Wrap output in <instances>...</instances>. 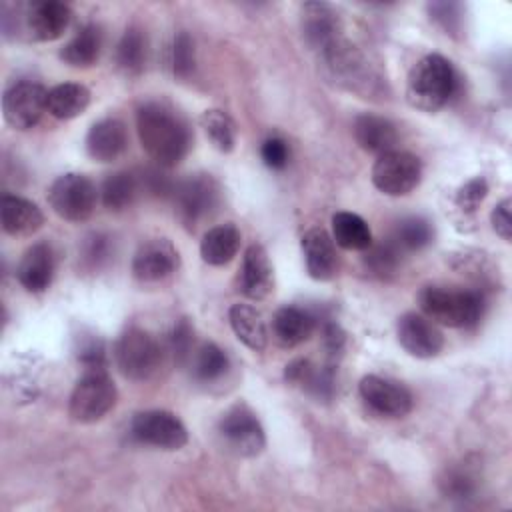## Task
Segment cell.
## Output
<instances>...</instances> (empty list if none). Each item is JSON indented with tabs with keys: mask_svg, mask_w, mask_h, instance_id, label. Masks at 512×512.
<instances>
[{
	"mask_svg": "<svg viewBox=\"0 0 512 512\" xmlns=\"http://www.w3.org/2000/svg\"><path fill=\"white\" fill-rule=\"evenodd\" d=\"M136 130L146 154L160 166H176L190 148L186 122L162 102H146L136 112Z\"/></svg>",
	"mask_w": 512,
	"mask_h": 512,
	"instance_id": "obj_1",
	"label": "cell"
},
{
	"mask_svg": "<svg viewBox=\"0 0 512 512\" xmlns=\"http://www.w3.org/2000/svg\"><path fill=\"white\" fill-rule=\"evenodd\" d=\"M456 82L450 60L440 54H428L420 58L408 74L406 100L422 112H436L454 96Z\"/></svg>",
	"mask_w": 512,
	"mask_h": 512,
	"instance_id": "obj_2",
	"label": "cell"
},
{
	"mask_svg": "<svg viewBox=\"0 0 512 512\" xmlns=\"http://www.w3.org/2000/svg\"><path fill=\"white\" fill-rule=\"evenodd\" d=\"M418 304L428 320L450 328L474 326L482 314V296L472 290L424 286Z\"/></svg>",
	"mask_w": 512,
	"mask_h": 512,
	"instance_id": "obj_3",
	"label": "cell"
},
{
	"mask_svg": "<svg viewBox=\"0 0 512 512\" xmlns=\"http://www.w3.org/2000/svg\"><path fill=\"white\" fill-rule=\"evenodd\" d=\"M220 184L210 174H192L176 182L172 200L178 220L194 230L200 222L210 218L220 204Z\"/></svg>",
	"mask_w": 512,
	"mask_h": 512,
	"instance_id": "obj_4",
	"label": "cell"
},
{
	"mask_svg": "<svg viewBox=\"0 0 512 512\" xmlns=\"http://www.w3.org/2000/svg\"><path fill=\"white\" fill-rule=\"evenodd\" d=\"M116 396V386L106 370H86L70 394L68 414L80 424L98 422L114 408Z\"/></svg>",
	"mask_w": 512,
	"mask_h": 512,
	"instance_id": "obj_5",
	"label": "cell"
},
{
	"mask_svg": "<svg viewBox=\"0 0 512 512\" xmlns=\"http://www.w3.org/2000/svg\"><path fill=\"white\" fill-rule=\"evenodd\" d=\"M114 358L124 378L140 382L148 380L160 368L162 348L150 332L132 326L118 338Z\"/></svg>",
	"mask_w": 512,
	"mask_h": 512,
	"instance_id": "obj_6",
	"label": "cell"
},
{
	"mask_svg": "<svg viewBox=\"0 0 512 512\" xmlns=\"http://www.w3.org/2000/svg\"><path fill=\"white\" fill-rule=\"evenodd\" d=\"M320 58L328 68L330 76L340 86L358 94H368L374 90L378 78L370 68V62L348 40L344 38L336 40L334 44H330L326 50L320 52Z\"/></svg>",
	"mask_w": 512,
	"mask_h": 512,
	"instance_id": "obj_7",
	"label": "cell"
},
{
	"mask_svg": "<svg viewBox=\"0 0 512 512\" xmlns=\"http://www.w3.org/2000/svg\"><path fill=\"white\" fill-rule=\"evenodd\" d=\"M96 200V186L84 174H62L48 188L50 208L68 222L88 220L96 208Z\"/></svg>",
	"mask_w": 512,
	"mask_h": 512,
	"instance_id": "obj_8",
	"label": "cell"
},
{
	"mask_svg": "<svg viewBox=\"0 0 512 512\" xmlns=\"http://www.w3.org/2000/svg\"><path fill=\"white\" fill-rule=\"evenodd\" d=\"M422 180V162L412 152L390 150L372 166L374 186L388 196H406Z\"/></svg>",
	"mask_w": 512,
	"mask_h": 512,
	"instance_id": "obj_9",
	"label": "cell"
},
{
	"mask_svg": "<svg viewBox=\"0 0 512 512\" xmlns=\"http://www.w3.org/2000/svg\"><path fill=\"white\" fill-rule=\"evenodd\" d=\"M218 434L238 456L252 458L264 450L266 436L260 420L246 404H234L218 422Z\"/></svg>",
	"mask_w": 512,
	"mask_h": 512,
	"instance_id": "obj_10",
	"label": "cell"
},
{
	"mask_svg": "<svg viewBox=\"0 0 512 512\" xmlns=\"http://www.w3.org/2000/svg\"><path fill=\"white\" fill-rule=\"evenodd\" d=\"M130 434L136 442L162 450H180L188 442L186 426L168 410H144L134 414Z\"/></svg>",
	"mask_w": 512,
	"mask_h": 512,
	"instance_id": "obj_11",
	"label": "cell"
},
{
	"mask_svg": "<svg viewBox=\"0 0 512 512\" xmlns=\"http://www.w3.org/2000/svg\"><path fill=\"white\" fill-rule=\"evenodd\" d=\"M48 90L38 82H16L2 96L4 120L16 130H28L36 126L46 108Z\"/></svg>",
	"mask_w": 512,
	"mask_h": 512,
	"instance_id": "obj_12",
	"label": "cell"
},
{
	"mask_svg": "<svg viewBox=\"0 0 512 512\" xmlns=\"http://www.w3.org/2000/svg\"><path fill=\"white\" fill-rule=\"evenodd\" d=\"M400 346L416 358H434L444 348V336L424 314L406 312L396 324Z\"/></svg>",
	"mask_w": 512,
	"mask_h": 512,
	"instance_id": "obj_13",
	"label": "cell"
},
{
	"mask_svg": "<svg viewBox=\"0 0 512 512\" xmlns=\"http://www.w3.org/2000/svg\"><path fill=\"white\" fill-rule=\"evenodd\" d=\"M178 250L166 238H152L138 246L132 258V274L140 282H158L176 272Z\"/></svg>",
	"mask_w": 512,
	"mask_h": 512,
	"instance_id": "obj_14",
	"label": "cell"
},
{
	"mask_svg": "<svg viewBox=\"0 0 512 512\" xmlns=\"http://www.w3.org/2000/svg\"><path fill=\"white\" fill-rule=\"evenodd\" d=\"M362 400L378 414L400 418L412 410V394L398 382L368 374L360 380Z\"/></svg>",
	"mask_w": 512,
	"mask_h": 512,
	"instance_id": "obj_15",
	"label": "cell"
},
{
	"mask_svg": "<svg viewBox=\"0 0 512 512\" xmlns=\"http://www.w3.org/2000/svg\"><path fill=\"white\" fill-rule=\"evenodd\" d=\"M72 10L58 0L32 2L24 10V28L36 42H52L60 38L70 26Z\"/></svg>",
	"mask_w": 512,
	"mask_h": 512,
	"instance_id": "obj_16",
	"label": "cell"
},
{
	"mask_svg": "<svg viewBox=\"0 0 512 512\" xmlns=\"http://www.w3.org/2000/svg\"><path fill=\"white\" fill-rule=\"evenodd\" d=\"M302 34L310 48L322 52L342 38V22L338 12L326 2H306L300 8Z\"/></svg>",
	"mask_w": 512,
	"mask_h": 512,
	"instance_id": "obj_17",
	"label": "cell"
},
{
	"mask_svg": "<svg viewBox=\"0 0 512 512\" xmlns=\"http://www.w3.org/2000/svg\"><path fill=\"white\" fill-rule=\"evenodd\" d=\"M274 274L268 252L260 244H250L242 258L238 290L250 300H262L272 292Z\"/></svg>",
	"mask_w": 512,
	"mask_h": 512,
	"instance_id": "obj_18",
	"label": "cell"
},
{
	"mask_svg": "<svg viewBox=\"0 0 512 512\" xmlns=\"http://www.w3.org/2000/svg\"><path fill=\"white\" fill-rule=\"evenodd\" d=\"M54 268L56 262L52 246L48 242H36L20 258L16 266V278L28 292L40 294L52 284Z\"/></svg>",
	"mask_w": 512,
	"mask_h": 512,
	"instance_id": "obj_19",
	"label": "cell"
},
{
	"mask_svg": "<svg viewBox=\"0 0 512 512\" xmlns=\"http://www.w3.org/2000/svg\"><path fill=\"white\" fill-rule=\"evenodd\" d=\"M302 254L310 278L330 280L336 274L338 258L334 240L324 228H310L302 236Z\"/></svg>",
	"mask_w": 512,
	"mask_h": 512,
	"instance_id": "obj_20",
	"label": "cell"
},
{
	"mask_svg": "<svg viewBox=\"0 0 512 512\" xmlns=\"http://www.w3.org/2000/svg\"><path fill=\"white\" fill-rule=\"evenodd\" d=\"M128 144L126 126L116 118H104L86 134V152L96 162H114L122 156Z\"/></svg>",
	"mask_w": 512,
	"mask_h": 512,
	"instance_id": "obj_21",
	"label": "cell"
},
{
	"mask_svg": "<svg viewBox=\"0 0 512 512\" xmlns=\"http://www.w3.org/2000/svg\"><path fill=\"white\" fill-rule=\"evenodd\" d=\"M354 138L358 142V146L370 154H386L390 150H396L398 144V130L396 126L384 118V116H376V114H360L354 120L352 126Z\"/></svg>",
	"mask_w": 512,
	"mask_h": 512,
	"instance_id": "obj_22",
	"label": "cell"
},
{
	"mask_svg": "<svg viewBox=\"0 0 512 512\" xmlns=\"http://www.w3.org/2000/svg\"><path fill=\"white\" fill-rule=\"evenodd\" d=\"M0 220L6 234L30 236L44 224V214L34 202L22 196L4 194L0 200Z\"/></svg>",
	"mask_w": 512,
	"mask_h": 512,
	"instance_id": "obj_23",
	"label": "cell"
},
{
	"mask_svg": "<svg viewBox=\"0 0 512 512\" xmlns=\"http://www.w3.org/2000/svg\"><path fill=\"white\" fill-rule=\"evenodd\" d=\"M316 318L300 306H282L272 318V336L282 348H294L310 338Z\"/></svg>",
	"mask_w": 512,
	"mask_h": 512,
	"instance_id": "obj_24",
	"label": "cell"
},
{
	"mask_svg": "<svg viewBox=\"0 0 512 512\" xmlns=\"http://www.w3.org/2000/svg\"><path fill=\"white\" fill-rule=\"evenodd\" d=\"M240 230L234 224H220L210 228L200 242V256L210 266L228 264L240 248Z\"/></svg>",
	"mask_w": 512,
	"mask_h": 512,
	"instance_id": "obj_25",
	"label": "cell"
},
{
	"mask_svg": "<svg viewBox=\"0 0 512 512\" xmlns=\"http://www.w3.org/2000/svg\"><path fill=\"white\" fill-rule=\"evenodd\" d=\"M228 320L236 338L254 352L266 348L268 330L262 314L248 304H234L228 312Z\"/></svg>",
	"mask_w": 512,
	"mask_h": 512,
	"instance_id": "obj_26",
	"label": "cell"
},
{
	"mask_svg": "<svg viewBox=\"0 0 512 512\" xmlns=\"http://www.w3.org/2000/svg\"><path fill=\"white\" fill-rule=\"evenodd\" d=\"M284 378L290 384L302 386L308 394L316 396V398H332L334 394V374L328 368H318L312 362L298 358L294 362H290L284 370Z\"/></svg>",
	"mask_w": 512,
	"mask_h": 512,
	"instance_id": "obj_27",
	"label": "cell"
},
{
	"mask_svg": "<svg viewBox=\"0 0 512 512\" xmlns=\"http://www.w3.org/2000/svg\"><path fill=\"white\" fill-rule=\"evenodd\" d=\"M90 104V90L78 82L56 84L48 90L46 108L58 120H70L80 116Z\"/></svg>",
	"mask_w": 512,
	"mask_h": 512,
	"instance_id": "obj_28",
	"label": "cell"
},
{
	"mask_svg": "<svg viewBox=\"0 0 512 512\" xmlns=\"http://www.w3.org/2000/svg\"><path fill=\"white\" fill-rule=\"evenodd\" d=\"M102 50V32L96 24L82 26L60 50V58L76 68L92 66Z\"/></svg>",
	"mask_w": 512,
	"mask_h": 512,
	"instance_id": "obj_29",
	"label": "cell"
},
{
	"mask_svg": "<svg viewBox=\"0 0 512 512\" xmlns=\"http://www.w3.org/2000/svg\"><path fill=\"white\" fill-rule=\"evenodd\" d=\"M332 240L344 250H366L372 244V232L358 214L336 212L332 216Z\"/></svg>",
	"mask_w": 512,
	"mask_h": 512,
	"instance_id": "obj_30",
	"label": "cell"
},
{
	"mask_svg": "<svg viewBox=\"0 0 512 512\" xmlns=\"http://www.w3.org/2000/svg\"><path fill=\"white\" fill-rule=\"evenodd\" d=\"M138 188H140V182L132 172H114L102 184V190H100L102 204L108 210L120 212L134 202Z\"/></svg>",
	"mask_w": 512,
	"mask_h": 512,
	"instance_id": "obj_31",
	"label": "cell"
},
{
	"mask_svg": "<svg viewBox=\"0 0 512 512\" xmlns=\"http://www.w3.org/2000/svg\"><path fill=\"white\" fill-rule=\"evenodd\" d=\"M228 368L230 360L226 352L214 342H204L192 354V370L200 382H216L228 372Z\"/></svg>",
	"mask_w": 512,
	"mask_h": 512,
	"instance_id": "obj_32",
	"label": "cell"
},
{
	"mask_svg": "<svg viewBox=\"0 0 512 512\" xmlns=\"http://www.w3.org/2000/svg\"><path fill=\"white\" fill-rule=\"evenodd\" d=\"M146 62V36L140 28H128L116 46V64L126 74H138Z\"/></svg>",
	"mask_w": 512,
	"mask_h": 512,
	"instance_id": "obj_33",
	"label": "cell"
},
{
	"mask_svg": "<svg viewBox=\"0 0 512 512\" xmlns=\"http://www.w3.org/2000/svg\"><path fill=\"white\" fill-rule=\"evenodd\" d=\"M200 124L210 138L212 146L220 152H232L236 144V126L232 118L222 110H206L200 116Z\"/></svg>",
	"mask_w": 512,
	"mask_h": 512,
	"instance_id": "obj_34",
	"label": "cell"
},
{
	"mask_svg": "<svg viewBox=\"0 0 512 512\" xmlns=\"http://www.w3.org/2000/svg\"><path fill=\"white\" fill-rule=\"evenodd\" d=\"M432 236H434V230L428 220L420 216H410L398 222L392 242L400 248V252H412L428 246L432 242Z\"/></svg>",
	"mask_w": 512,
	"mask_h": 512,
	"instance_id": "obj_35",
	"label": "cell"
},
{
	"mask_svg": "<svg viewBox=\"0 0 512 512\" xmlns=\"http://www.w3.org/2000/svg\"><path fill=\"white\" fill-rule=\"evenodd\" d=\"M112 258V238L102 232H92L80 248V262L88 270H100Z\"/></svg>",
	"mask_w": 512,
	"mask_h": 512,
	"instance_id": "obj_36",
	"label": "cell"
},
{
	"mask_svg": "<svg viewBox=\"0 0 512 512\" xmlns=\"http://www.w3.org/2000/svg\"><path fill=\"white\" fill-rule=\"evenodd\" d=\"M170 66L174 76L188 78L194 72L196 66V52H194V40L188 32H178L172 40L170 48Z\"/></svg>",
	"mask_w": 512,
	"mask_h": 512,
	"instance_id": "obj_37",
	"label": "cell"
},
{
	"mask_svg": "<svg viewBox=\"0 0 512 512\" xmlns=\"http://www.w3.org/2000/svg\"><path fill=\"white\" fill-rule=\"evenodd\" d=\"M366 250H368L366 264L374 274L390 276V274L396 272V268L400 264V258H402V252L392 240L376 244V246L370 244Z\"/></svg>",
	"mask_w": 512,
	"mask_h": 512,
	"instance_id": "obj_38",
	"label": "cell"
},
{
	"mask_svg": "<svg viewBox=\"0 0 512 512\" xmlns=\"http://www.w3.org/2000/svg\"><path fill=\"white\" fill-rule=\"evenodd\" d=\"M440 490L448 498L464 500V498L474 494L476 478L466 466H454V468L446 470L444 476L440 478Z\"/></svg>",
	"mask_w": 512,
	"mask_h": 512,
	"instance_id": "obj_39",
	"label": "cell"
},
{
	"mask_svg": "<svg viewBox=\"0 0 512 512\" xmlns=\"http://www.w3.org/2000/svg\"><path fill=\"white\" fill-rule=\"evenodd\" d=\"M170 352L178 364H186L194 354V328L188 318H180L170 332Z\"/></svg>",
	"mask_w": 512,
	"mask_h": 512,
	"instance_id": "obj_40",
	"label": "cell"
},
{
	"mask_svg": "<svg viewBox=\"0 0 512 512\" xmlns=\"http://www.w3.org/2000/svg\"><path fill=\"white\" fill-rule=\"evenodd\" d=\"M76 356L86 370H104L106 366V348L104 342L94 334L78 336Z\"/></svg>",
	"mask_w": 512,
	"mask_h": 512,
	"instance_id": "obj_41",
	"label": "cell"
},
{
	"mask_svg": "<svg viewBox=\"0 0 512 512\" xmlns=\"http://www.w3.org/2000/svg\"><path fill=\"white\" fill-rule=\"evenodd\" d=\"M488 194V184L482 176H476L462 184L456 192V206L464 212H474Z\"/></svg>",
	"mask_w": 512,
	"mask_h": 512,
	"instance_id": "obj_42",
	"label": "cell"
},
{
	"mask_svg": "<svg viewBox=\"0 0 512 512\" xmlns=\"http://www.w3.org/2000/svg\"><path fill=\"white\" fill-rule=\"evenodd\" d=\"M260 156H262V160H264V164L268 168L282 170L288 164L290 150H288V144L280 136H270V138H266L262 142Z\"/></svg>",
	"mask_w": 512,
	"mask_h": 512,
	"instance_id": "obj_43",
	"label": "cell"
},
{
	"mask_svg": "<svg viewBox=\"0 0 512 512\" xmlns=\"http://www.w3.org/2000/svg\"><path fill=\"white\" fill-rule=\"evenodd\" d=\"M510 198H504L502 202H498L490 214V222H492V228L496 230V234L502 238V240H510L512 236V220H510Z\"/></svg>",
	"mask_w": 512,
	"mask_h": 512,
	"instance_id": "obj_44",
	"label": "cell"
},
{
	"mask_svg": "<svg viewBox=\"0 0 512 512\" xmlns=\"http://www.w3.org/2000/svg\"><path fill=\"white\" fill-rule=\"evenodd\" d=\"M322 334H324V346L328 348V352L336 354V352L342 350V346H344V332H342V328L336 322H328L324 326Z\"/></svg>",
	"mask_w": 512,
	"mask_h": 512,
	"instance_id": "obj_45",
	"label": "cell"
}]
</instances>
